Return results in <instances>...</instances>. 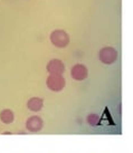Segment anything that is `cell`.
Segmentation results:
<instances>
[{
    "label": "cell",
    "instance_id": "obj_1",
    "mask_svg": "<svg viewBox=\"0 0 133 153\" xmlns=\"http://www.w3.org/2000/svg\"><path fill=\"white\" fill-rule=\"evenodd\" d=\"M51 43L57 48H65L69 44V35L63 29H56L54 30L51 36Z\"/></svg>",
    "mask_w": 133,
    "mask_h": 153
},
{
    "label": "cell",
    "instance_id": "obj_2",
    "mask_svg": "<svg viewBox=\"0 0 133 153\" xmlns=\"http://www.w3.org/2000/svg\"><path fill=\"white\" fill-rule=\"evenodd\" d=\"M100 60L105 65H112L117 59V51L114 47H103L99 53Z\"/></svg>",
    "mask_w": 133,
    "mask_h": 153
},
{
    "label": "cell",
    "instance_id": "obj_3",
    "mask_svg": "<svg viewBox=\"0 0 133 153\" xmlns=\"http://www.w3.org/2000/svg\"><path fill=\"white\" fill-rule=\"evenodd\" d=\"M46 85L53 92H60L66 85V81L63 75H49L46 79Z\"/></svg>",
    "mask_w": 133,
    "mask_h": 153
},
{
    "label": "cell",
    "instance_id": "obj_4",
    "mask_svg": "<svg viewBox=\"0 0 133 153\" xmlns=\"http://www.w3.org/2000/svg\"><path fill=\"white\" fill-rule=\"evenodd\" d=\"M44 128V121L43 119L38 115H33L28 117L26 121V128L28 132L36 133V132L42 131Z\"/></svg>",
    "mask_w": 133,
    "mask_h": 153
},
{
    "label": "cell",
    "instance_id": "obj_5",
    "mask_svg": "<svg viewBox=\"0 0 133 153\" xmlns=\"http://www.w3.org/2000/svg\"><path fill=\"white\" fill-rule=\"evenodd\" d=\"M71 76L75 81H84L88 76V69L83 64L74 65L71 69Z\"/></svg>",
    "mask_w": 133,
    "mask_h": 153
},
{
    "label": "cell",
    "instance_id": "obj_6",
    "mask_svg": "<svg viewBox=\"0 0 133 153\" xmlns=\"http://www.w3.org/2000/svg\"><path fill=\"white\" fill-rule=\"evenodd\" d=\"M46 68H47V72L51 75H63V73L65 72L64 63L59 59L49 60Z\"/></svg>",
    "mask_w": 133,
    "mask_h": 153
},
{
    "label": "cell",
    "instance_id": "obj_7",
    "mask_svg": "<svg viewBox=\"0 0 133 153\" xmlns=\"http://www.w3.org/2000/svg\"><path fill=\"white\" fill-rule=\"evenodd\" d=\"M27 107L31 112H40L44 107V100L42 97H30L27 102Z\"/></svg>",
    "mask_w": 133,
    "mask_h": 153
},
{
    "label": "cell",
    "instance_id": "obj_8",
    "mask_svg": "<svg viewBox=\"0 0 133 153\" xmlns=\"http://www.w3.org/2000/svg\"><path fill=\"white\" fill-rule=\"evenodd\" d=\"M0 121L4 124H11L15 121V113L9 108H4L0 112Z\"/></svg>",
    "mask_w": 133,
    "mask_h": 153
},
{
    "label": "cell",
    "instance_id": "obj_9",
    "mask_svg": "<svg viewBox=\"0 0 133 153\" xmlns=\"http://www.w3.org/2000/svg\"><path fill=\"white\" fill-rule=\"evenodd\" d=\"M86 122L90 124L91 126H97L100 125V122H101V119H100V116L97 114H94V113H91V114L87 115V117H86Z\"/></svg>",
    "mask_w": 133,
    "mask_h": 153
}]
</instances>
